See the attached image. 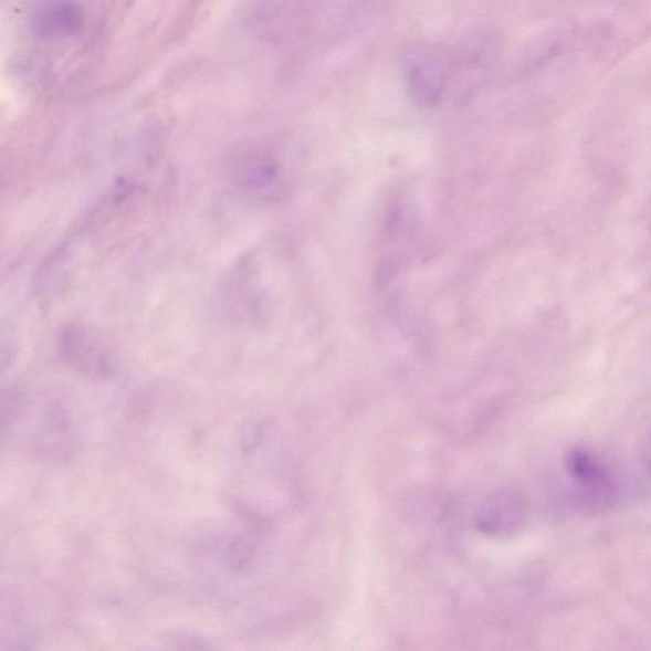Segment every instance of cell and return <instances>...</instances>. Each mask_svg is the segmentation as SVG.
Instances as JSON below:
<instances>
[{
  "mask_svg": "<svg viewBox=\"0 0 651 651\" xmlns=\"http://www.w3.org/2000/svg\"><path fill=\"white\" fill-rule=\"evenodd\" d=\"M565 469L573 484V496L580 510L600 513L610 510L616 498V482L610 469L587 448H571Z\"/></svg>",
  "mask_w": 651,
  "mask_h": 651,
  "instance_id": "6da1fadb",
  "label": "cell"
},
{
  "mask_svg": "<svg viewBox=\"0 0 651 651\" xmlns=\"http://www.w3.org/2000/svg\"><path fill=\"white\" fill-rule=\"evenodd\" d=\"M528 521L527 497L514 489H501L490 494L479 506L475 519L477 529L494 538L519 534Z\"/></svg>",
  "mask_w": 651,
  "mask_h": 651,
  "instance_id": "7a4b0ae2",
  "label": "cell"
},
{
  "mask_svg": "<svg viewBox=\"0 0 651 651\" xmlns=\"http://www.w3.org/2000/svg\"><path fill=\"white\" fill-rule=\"evenodd\" d=\"M61 350L63 357L82 374L103 377L108 374L109 358L97 337L84 327H70L62 334Z\"/></svg>",
  "mask_w": 651,
  "mask_h": 651,
  "instance_id": "3957f363",
  "label": "cell"
},
{
  "mask_svg": "<svg viewBox=\"0 0 651 651\" xmlns=\"http://www.w3.org/2000/svg\"><path fill=\"white\" fill-rule=\"evenodd\" d=\"M83 27V12L71 0H52L35 15V30L42 38H73Z\"/></svg>",
  "mask_w": 651,
  "mask_h": 651,
  "instance_id": "277c9868",
  "label": "cell"
},
{
  "mask_svg": "<svg viewBox=\"0 0 651 651\" xmlns=\"http://www.w3.org/2000/svg\"><path fill=\"white\" fill-rule=\"evenodd\" d=\"M411 90L421 101L433 103L441 96L444 88L442 71L429 61L416 64L410 71Z\"/></svg>",
  "mask_w": 651,
  "mask_h": 651,
  "instance_id": "5b68a950",
  "label": "cell"
},
{
  "mask_svg": "<svg viewBox=\"0 0 651 651\" xmlns=\"http://www.w3.org/2000/svg\"><path fill=\"white\" fill-rule=\"evenodd\" d=\"M642 460H644L645 468L651 473V437L645 442L644 448H642Z\"/></svg>",
  "mask_w": 651,
  "mask_h": 651,
  "instance_id": "8992f818",
  "label": "cell"
}]
</instances>
